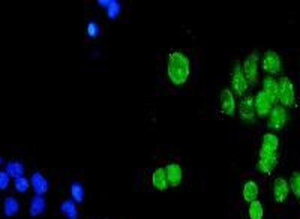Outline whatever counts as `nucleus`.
Wrapping results in <instances>:
<instances>
[{
	"label": "nucleus",
	"instance_id": "1",
	"mask_svg": "<svg viewBox=\"0 0 300 219\" xmlns=\"http://www.w3.org/2000/svg\"><path fill=\"white\" fill-rule=\"evenodd\" d=\"M167 75L173 86L180 87L186 84L191 75V60L182 51H171L167 60Z\"/></svg>",
	"mask_w": 300,
	"mask_h": 219
},
{
	"label": "nucleus",
	"instance_id": "2",
	"mask_svg": "<svg viewBox=\"0 0 300 219\" xmlns=\"http://www.w3.org/2000/svg\"><path fill=\"white\" fill-rule=\"evenodd\" d=\"M278 84H279V90H278V102L279 105L282 107H293L294 105V101H296V90H294V84L293 81L282 75L279 80H278Z\"/></svg>",
	"mask_w": 300,
	"mask_h": 219
},
{
	"label": "nucleus",
	"instance_id": "3",
	"mask_svg": "<svg viewBox=\"0 0 300 219\" xmlns=\"http://www.w3.org/2000/svg\"><path fill=\"white\" fill-rule=\"evenodd\" d=\"M231 89L236 96H243L246 93V90L249 89V83H248V80L243 74L242 65L239 62L234 63L233 71H231Z\"/></svg>",
	"mask_w": 300,
	"mask_h": 219
},
{
	"label": "nucleus",
	"instance_id": "4",
	"mask_svg": "<svg viewBox=\"0 0 300 219\" xmlns=\"http://www.w3.org/2000/svg\"><path fill=\"white\" fill-rule=\"evenodd\" d=\"M288 119H290V116H288L287 108L282 107V105H275V107L272 108L270 114H269L267 126H269V129H272V131H281V129L287 125Z\"/></svg>",
	"mask_w": 300,
	"mask_h": 219
},
{
	"label": "nucleus",
	"instance_id": "5",
	"mask_svg": "<svg viewBox=\"0 0 300 219\" xmlns=\"http://www.w3.org/2000/svg\"><path fill=\"white\" fill-rule=\"evenodd\" d=\"M258 155H260V159H258V164H257V170L261 171L263 174H270L279 162L278 152H269V150L260 149Z\"/></svg>",
	"mask_w": 300,
	"mask_h": 219
},
{
	"label": "nucleus",
	"instance_id": "6",
	"mask_svg": "<svg viewBox=\"0 0 300 219\" xmlns=\"http://www.w3.org/2000/svg\"><path fill=\"white\" fill-rule=\"evenodd\" d=\"M258 60H260V56L255 51H252L246 56L245 62L242 63L243 74L249 84H255L258 80Z\"/></svg>",
	"mask_w": 300,
	"mask_h": 219
},
{
	"label": "nucleus",
	"instance_id": "7",
	"mask_svg": "<svg viewBox=\"0 0 300 219\" xmlns=\"http://www.w3.org/2000/svg\"><path fill=\"white\" fill-rule=\"evenodd\" d=\"M263 69L270 75H278L282 69V60H281V56L273 51V50H269L264 53L263 56Z\"/></svg>",
	"mask_w": 300,
	"mask_h": 219
},
{
	"label": "nucleus",
	"instance_id": "8",
	"mask_svg": "<svg viewBox=\"0 0 300 219\" xmlns=\"http://www.w3.org/2000/svg\"><path fill=\"white\" fill-rule=\"evenodd\" d=\"M254 105H255V114L258 117H266L270 114L272 108L275 107V102L264 90H260L254 98Z\"/></svg>",
	"mask_w": 300,
	"mask_h": 219
},
{
	"label": "nucleus",
	"instance_id": "9",
	"mask_svg": "<svg viewBox=\"0 0 300 219\" xmlns=\"http://www.w3.org/2000/svg\"><path fill=\"white\" fill-rule=\"evenodd\" d=\"M239 116L245 123H254L257 119L255 114V105H254V96H245L239 104Z\"/></svg>",
	"mask_w": 300,
	"mask_h": 219
},
{
	"label": "nucleus",
	"instance_id": "10",
	"mask_svg": "<svg viewBox=\"0 0 300 219\" xmlns=\"http://www.w3.org/2000/svg\"><path fill=\"white\" fill-rule=\"evenodd\" d=\"M219 104H221V110L225 116H233L236 111V98L231 89H224L219 95Z\"/></svg>",
	"mask_w": 300,
	"mask_h": 219
},
{
	"label": "nucleus",
	"instance_id": "11",
	"mask_svg": "<svg viewBox=\"0 0 300 219\" xmlns=\"http://www.w3.org/2000/svg\"><path fill=\"white\" fill-rule=\"evenodd\" d=\"M290 194V185L285 179L282 177H276L273 182V198L278 204H282L287 201Z\"/></svg>",
	"mask_w": 300,
	"mask_h": 219
},
{
	"label": "nucleus",
	"instance_id": "12",
	"mask_svg": "<svg viewBox=\"0 0 300 219\" xmlns=\"http://www.w3.org/2000/svg\"><path fill=\"white\" fill-rule=\"evenodd\" d=\"M30 186H32V189L35 191L36 195H45L50 189V182L42 173L35 171L30 177Z\"/></svg>",
	"mask_w": 300,
	"mask_h": 219
},
{
	"label": "nucleus",
	"instance_id": "13",
	"mask_svg": "<svg viewBox=\"0 0 300 219\" xmlns=\"http://www.w3.org/2000/svg\"><path fill=\"white\" fill-rule=\"evenodd\" d=\"M165 173H167V180H168L170 186H173V188L180 186V183L183 180V170L179 164H176V162L168 164L165 167Z\"/></svg>",
	"mask_w": 300,
	"mask_h": 219
},
{
	"label": "nucleus",
	"instance_id": "14",
	"mask_svg": "<svg viewBox=\"0 0 300 219\" xmlns=\"http://www.w3.org/2000/svg\"><path fill=\"white\" fill-rule=\"evenodd\" d=\"M152 186L159 191V192H164L170 188L168 185V180H167V173H165V168H156L152 174Z\"/></svg>",
	"mask_w": 300,
	"mask_h": 219
},
{
	"label": "nucleus",
	"instance_id": "15",
	"mask_svg": "<svg viewBox=\"0 0 300 219\" xmlns=\"http://www.w3.org/2000/svg\"><path fill=\"white\" fill-rule=\"evenodd\" d=\"M260 195V186L255 180H248L245 182L243 188H242V197L246 203H252L258 198Z\"/></svg>",
	"mask_w": 300,
	"mask_h": 219
},
{
	"label": "nucleus",
	"instance_id": "16",
	"mask_svg": "<svg viewBox=\"0 0 300 219\" xmlns=\"http://www.w3.org/2000/svg\"><path fill=\"white\" fill-rule=\"evenodd\" d=\"M47 209V201L44 198V195H33L32 200H30V204H29V213L30 216L36 218V216H41Z\"/></svg>",
	"mask_w": 300,
	"mask_h": 219
},
{
	"label": "nucleus",
	"instance_id": "17",
	"mask_svg": "<svg viewBox=\"0 0 300 219\" xmlns=\"http://www.w3.org/2000/svg\"><path fill=\"white\" fill-rule=\"evenodd\" d=\"M261 90H264V92L272 98V101H273L275 105H276V102H278V90H279L278 80H276L275 77L267 75V77L263 80V89H261Z\"/></svg>",
	"mask_w": 300,
	"mask_h": 219
},
{
	"label": "nucleus",
	"instance_id": "18",
	"mask_svg": "<svg viewBox=\"0 0 300 219\" xmlns=\"http://www.w3.org/2000/svg\"><path fill=\"white\" fill-rule=\"evenodd\" d=\"M21 210V204L15 197H6L3 200V213L8 218H14L20 213Z\"/></svg>",
	"mask_w": 300,
	"mask_h": 219
},
{
	"label": "nucleus",
	"instance_id": "19",
	"mask_svg": "<svg viewBox=\"0 0 300 219\" xmlns=\"http://www.w3.org/2000/svg\"><path fill=\"white\" fill-rule=\"evenodd\" d=\"M60 212L68 219H78V207H77V203L72 198L71 200H63L60 203Z\"/></svg>",
	"mask_w": 300,
	"mask_h": 219
},
{
	"label": "nucleus",
	"instance_id": "20",
	"mask_svg": "<svg viewBox=\"0 0 300 219\" xmlns=\"http://www.w3.org/2000/svg\"><path fill=\"white\" fill-rule=\"evenodd\" d=\"M261 149L269 150V152H278V149H279V138L275 134H272V132L264 134L263 140H261Z\"/></svg>",
	"mask_w": 300,
	"mask_h": 219
},
{
	"label": "nucleus",
	"instance_id": "21",
	"mask_svg": "<svg viewBox=\"0 0 300 219\" xmlns=\"http://www.w3.org/2000/svg\"><path fill=\"white\" fill-rule=\"evenodd\" d=\"M5 171H6L11 177L17 179V177L24 176L26 167H24V164H23L21 161H9V162L6 164V167H5Z\"/></svg>",
	"mask_w": 300,
	"mask_h": 219
},
{
	"label": "nucleus",
	"instance_id": "22",
	"mask_svg": "<svg viewBox=\"0 0 300 219\" xmlns=\"http://www.w3.org/2000/svg\"><path fill=\"white\" fill-rule=\"evenodd\" d=\"M248 216H249V219H263L264 218V207H263V204L258 200L249 203Z\"/></svg>",
	"mask_w": 300,
	"mask_h": 219
},
{
	"label": "nucleus",
	"instance_id": "23",
	"mask_svg": "<svg viewBox=\"0 0 300 219\" xmlns=\"http://www.w3.org/2000/svg\"><path fill=\"white\" fill-rule=\"evenodd\" d=\"M71 197L75 203H83L84 201V195H86V191H84V186L80 183V182H72L71 183Z\"/></svg>",
	"mask_w": 300,
	"mask_h": 219
},
{
	"label": "nucleus",
	"instance_id": "24",
	"mask_svg": "<svg viewBox=\"0 0 300 219\" xmlns=\"http://www.w3.org/2000/svg\"><path fill=\"white\" fill-rule=\"evenodd\" d=\"M105 12H107V17L110 20H116L120 12H122V5L120 2H117V0H108L107 3V8H105Z\"/></svg>",
	"mask_w": 300,
	"mask_h": 219
},
{
	"label": "nucleus",
	"instance_id": "25",
	"mask_svg": "<svg viewBox=\"0 0 300 219\" xmlns=\"http://www.w3.org/2000/svg\"><path fill=\"white\" fill-rule=\"evenodd\" d=\"M290 191L294 194L296 198H300V171H294L290 177Z\"/></svg>",
	"mask_w": 300,
	"mask_h": 219
},
{
	"label": "nucleus",
	"instance_id": "26",
	"mask_svg": "<svg viewBox=\"0 0 300 219\" xmlns=\"http://www.w3.org/2000/svg\"><path fill=\"white\" fill-rule=\"evenodd\" d=\"M14 188L18 194H26L30 188V180L24 176L17 177V179H14Z\"/></svg>",
	"mask_w": 300,
	"mask_h": 219
},
{
	"label": "nucleus",
	"instance_id": "27",
	"mask_svg": "<svg viewBox=\"0 0 300 219\" xmlns=\"http://www.w3.org/2000/svg\"><path fill=\"white\" fill-rule=\"evenodd\" d=\"M86 33L90 39H95L101 35V26L96 21H89L86 26Z\"/></svg>",
	"mask_w": 300,
	"mask_h": 219
},
{
	"label": "nucleus",
	"instance_id": "28",
	"mask_svg": "<svg viewBox=\"0 0 300 219\" xmlns=\"http://www.w3.org/2000/svg\"><path fill=\"white\" fill-rule=\"evenodd\" d=\"M11 185V176L6 171H0V191H6Z\"/></svg>",
	"mask_w": 300,
	"mask_h": 219
},
{
	"label": "nucleus",
	"instance_id": "29",
	"mask_svg": "<svg viewBox=\"0 0 300 219\" xmlns=\"http://www.w3.org/2000/svg\"><path fill=\"white\" fill-rule=\"evenodd\" d=\"M2 164H3V158L0 156V167H2Z\"/></svg>",
	"mask_w": 300,
	"mask_h": 219
}]
</instances>
